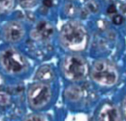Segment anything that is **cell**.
I'll return each mask as SVG.
<instances>
[{"label": "cell", "mask_w": 126, "mask_h": 121, "mask_svg": "<svg viewBox=\"0 0 126 121\" xmlns=\"http://www.w3.org/2000/svg\"><path fill=\"white\" fill-rule=\"evenodd\" d=\"M61 68L65 78L71 81L83 80L91 71L87 60L76 54L65 56L62 62Z\"/></svg>", "instance_id": "obj_3"}, {"label": "cell", "mask_w": 126, "mask_h": 121, "mask_svg": "<svg viewBox=\"0 0 126 121\" xmlns=\"http://www.w3.org/2000/svg\"><path fill=\"white\" fill-rule=\"evenodd\" d=\"M54 28L49 22L41 21L36 25L31 32V36L36 40H47L53 36Z\"/></svg>", "instance_id": "obj_8"}, {"label": "cell", "mask_w": 126, "mask_h": 121, "mask_svg": "<svg viewBox=\"0 0 126 121\" xmlns=\"http://www.w3.org/2000/svg\"><path fill=\"white\" fill-rule=\"evenodd\" d=\"M38 0H18L19 4L24 8H31L35 6Z\"/></svg>", "instance_id": "obj_13"}, {"label": "cell", "mask_w": 126, "mask_h": 121, "mask_svg": "<svg viewBox=\"0 0 126 121\" xmlns=\"http://www.w3.org/2000/svg\"><path fill=\"white\" fill-rule=\"evenodd\" d=\"M92 80L104 87H112L119 80V70L115 64L110 60L102 59L93 64L90 71Z\"/></svg>", "instance_id": "obj_2"}, {"label": "cell", "mask_w": 126, "mask_h": 121, "mask_svg": "<svg viewBox=\"0 0 126 121\" xmlns=\"http://www.w3.org/2000/svg\"><path fill=\"white\" fill-rule=\"evenodd\" d=\"M124 18L120 15H116L113 18V22L115 24H121L123 23Z\"/></svg>", "instance_id": "obj_14"}, {"label": "cell", "mask_w": 126, "mask_h": 121, "mask_svg": "<svg viewBox=\"0 0 126 121\" xmlns=\"http://www.w3.org/2000/svg\"><path fill=\"white\" fill-rule=\"evenodd\" d=\"M65 94L68 99L75 101V100H78L81 97V90L79 87L72 86L68 88Z\"/></svg>", "instance_id": "obj_10"}, {"label": "cell", "mask_w": 126, "mask_h": 121, "mask_svg": "<svg viewBox=\"0 0 126 121\" xmlns=\"http://www.w3.org/2000/svg\"><path fill=\"white\" fill-rule=\"evenodd\" d=\"M14 6V0H1L0 10L1 13H7L12 11Z\"/></svg>", "instance_id": "obj_11"}, {"label": "cell", "mask_w": 126, "mask_h": 121, "mask_svg": "<svg viewBox=\"0 0 126 121\" xmlns=\"http://www.w3.org/2000/svg\"><path fill=\"white\" fill-rule=\"evenodd\" d=\"M23 121H49L47 117L41 114H32L28 115Z\"/></svg>", "instance_id": "obj_12"}, {"label": "cell", "mask_w": 126, "mask_h": 121, "mask_svg": "<svg viewBox=\"0 0 126 121\" xmlns=\"http://www.w3.org/2000/svg\"><path fill=\"white\" fill-rule=\"evenodd\" d=\"M25 30L22 23L17 21L8 22L2 29V37L6 42L11 44L18 42L24 37Z\"/></svg>", "instance_id": "obj_6"}, {"label": "cell", "mask_w": 126, "mask_h": 121, "mask_svg": "<svg viewBox=\"0 0 126 121\" xmlns=\"http://www.w3.org/2000/svg\"><path fill=\"white\" fill-rule=\"evenodd\" d=\"M43 3L47 7H51L53 6L52 0H43Z\"/></svg>", "instance_id": "obj_16"}, {"label": "cell", "mask_w": 126, "mask_h": 121, "mask_svg": "<svg viewBox=\"0 0 126 121\" xmlns=\"http://www.w3.org/2000/svg\"><path fill=\"white\" fill-rule=\"evenodd\" d=\"M0 62L2 68L6 73L17 75L25 72L28 64L25 56L17 49L7 48L1 51Z\"/></svg>", "instance_id": "obj_4"}, {"label": "cell", "mask_w": 126, "mask_h": 121, "mask_svg": "<svg viewBox=\"0 0 126 121\" xmlns=\"http://www.w3.org/2000/svg\"><path fill=\"white\" fill-rule=\"evenodd\" d=\"M97 121H123L121 111L114 104L105 103L98 111Z\"/></svg>", "instance_id": "obj_7"}, {"label": "cell", "mask_w": 126, "mask_h": 121, "mask_svg": "<svg viewBox=\"0 0 126 121\" xmlns=\"http://www.w3.org/2000/svg\"><path fill=\"white\" fill-rule=\"evenodd\" d=\"M108 13H114L116 12V7L114 6V5H111L109 7V8L108 9V11H107Z\"/></svg>", "instance_id": "obj_17"}, {"label": "cell", "mask_w": 126, "mask_h": 121, "mask_svg": "<svg viewBox=\"0 0 126 121\" xmlns=\"http://www.w3.org/2000/svg\"><path fill=\"white\" fill-rule=\"evenodd\" d=\"M122 112H123V115L126 119V95L123 99V101H122Z\"/></svg>", "instance_id": "obj_15"}, {"label": "cell", "mask_w": 126, "mask_h": 121, "mask_svg": "<svg viewBox=\"0 0 126 121\" xmlns=\"http://www.w3.org/2000/svg\"><path fill=\"white\" fill-rule=\"evenodd\" d=\"M89 33L86 27L77 21H70L62 28L59 40L63 47L69 51L79 52L88 45Z\"/></svg>", "instance_id": "obj_1"}, {"label": "cell", "mask_w": 126, "mask_h": 121, "mask_svg": "<svg viewBox=\"0 0 126 121\" xmlns=\"http://www.w3.org/2000/svg\"><path fill=\"white\" fill-rule=\"evenodd\" d=\"M54 72L50 66L44 65L39 67L36 73L35 78L39 82L47 83L54 79Z\"/></svg>", "instance_id": "obj_9"}, {"label": "cell", "mask_w": 126, "mask_h": 121, "mask_svg": "<svg viewBox=\"0 0 126 121\" xmlns=\"http://www.w3.org/2000/svg\"><path fill=\"white\" fill-rule=\"evenodd\" d=\"M52 92L47 83L38 82L32 84L27 92V100L30 106L34 110H40L50 103Z\"/></svg>", "instance_id": "obj_5"}]
</instances>
